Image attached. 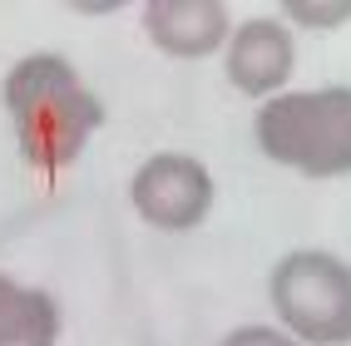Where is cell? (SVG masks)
Masks as SVG:
<instances>
[{"mask_svg": "<svg viewBox=\"0 0 351 346\" xmlns=\"http://www.w3.org/2000/svg\"><path fill=\"white\" fill-rule=\"evenodd\" d=\"M5 114L15 124L20 153L30 158L40 173H55L75 164L84 144L104 124V104L80 84L75 64L64 55H25L5 75Z\"/></svg>", "mask_w": 351, "mask_h": 346, "instance_id": "6da1fadb", "label": "cell"}, {"mask_svg": "<svg viewBox=\"0 0 351 346\" xmlns=\"http://www.w3.org/2000/svg\"><path fill=\"white\" fill-rule=\"evenodd\" d=\"M257 144L272 164H287L307 178L351 173V89H292L257 109Z\"/></svg>", "mask_w": 351, "mask_h": 346, "instance_id": "7a4b0ae2", "label": "cell"}, {"mask_svg": "<svg viewBox=\"0 0 351 346\" xmlns=\"http://www.w3.org/2000/svg\"><path fill=\"white\" fill-rule=\"evenodd\" d=\"M272 307L292 341L346 346L351 341V267L332 252H287L272 272Z\"/></svg>", "mask_w": 351, "mask_h": 346, "instance_id": "3957f363", "label": "cell"}, {"mask_svg": "<svg viewBox=\"0 0 351 346\" xmlns=\"http://www.w3.org/2000/svg\"><path fill=\"white\" fill-rule=\"evenodd\" d=\"M138 218L163 233H189L213 208V173L189 153H154L129 183Z\"/></svg>", "mask_w": 351, "mask_h": 346, "instance_id": "277c9868", "label": "cell"}, {"mask_svg": "<svg viewBox=\"0 0 351 346\" xmlns=\"http://www.w3.org/2000/svg\"><path fill=\"white\" fill-rule=\"evenodd\" d=\"M292 35L277 20H247L228 40V79L252 99H272L292 75Z\"/></svg>", "mask_w": 351, "mask_h": 346, "instance_id": "5b68a950", "label": "cell"}, {"mask_svg": "<svg viewBox=\"0 0 351 346\" xmlns=\"http://www.w3.org/2000/svg\"><path fill=\"white\" fill-rule=\"evenodd\" d=\"M149 40L173 60H203L228 40V10L218 0H154L144 10Z\"/></svg>", "mask_w": 351, "mask_h": 346, "instance_id": "8992f818", "label": "cell"}, {"mask_svg": "<svg viewBox=\"0 0 351 346\" xmlns=\"http://www.w3.org/2000/svg\"><path fill=\"white\" fill-rule=\"evenodd\" d=\"M55 341H60L55 297L0 277V346H55Z\"/></svg>", "mask_w": 351, "mask_h": 346, "instance_id": "52a82bcc", "label": "cell"}, {"mask_svg": "<svg viewBox=\"0 0 351 346\" xmlns=\"http://www.w3.org/2000/svg\"><path fill=\"white\" fill-rule=\"evenodd\" d=\"M287 15L302 20L312 30H332L341 20H351V0H337V5H307V0H287Z\"/></svg>", "mask_w": 351, "mask_h": 346, "instance_id": "ba28073f", "label": "cell"}, {"mask_svg": "<svg viewBox=\"0 0 351 346\" xmlns=\"http://www.w3.org/2000/svg\"><path fill=\"white\" fill-rule=\"evenodd\" d=\"M218 346H302V341H292L277 327H238V332H228Z\"/></svg>", "mask_w": 351, "mask_h": 346, "instance_id": "9c48e42d", "label": "cell"}]
</instances>
